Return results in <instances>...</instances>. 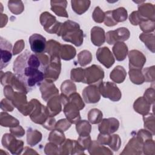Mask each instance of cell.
Returning a JSON list of instances; mask_svg holds the SVG:
<instances>
[{
  "label": "cell",
  "mask_w": 155,
  "mask_h": 155,
  "mask_svg": "<svg viewBox=\"0 0 155 155\" xmlns=\"http://www.w3.org/2000/svg\"><path fill=\"white\" fill-rule=\"evenodd\" d=\"M47 65L36 54L25 50L14 61L13 71L29 92L42 83Z\"/></svg>",
  "instance_id": "cell-1"
},
{
  "label": "cell",
  "mask_w": 155,
  "mask_h": 155,
  "mask_svg": "<svg viewBox=\"0 0 155 155\" xmlns=\"http://www.w3.org/2000/svg\"><path fill=\"white\" fill-rule=\"evenodd\" d=\"M66 42H70L79 47L83 42V31L79 24L71 21H67L62 24L57 34Z\"/></svg>",
  "instance_id": "cell-2"
},
{
  "label": "cell",
  "mask_w": 155,
  "mask_h": 155,
  "mask_svg": "<svg viewBox=\"0 0 155 155\" xmlns=\"http://www.w3.org/2000/svg\"><path fill=\"white\" fill-rule=\"evenodd\" d=\"M85 105L78 93H74L68 97L67 102L64 105V113L71 124H77L80 120L79 110L84 108Z\"/></svg>",
  "instance_id": "cell-3"
},
{
  "label": "cell",
  "mask_w": 155,
  "mask_h": 155,
  "mask_svg": "<svg viewBox=\"0 0 155 155\" xmlns=\"http://www.w3.org/2000/svg\"><path fill=\"white\" fill-rule=\"evenodd\" d=\"M104 77V72L101 67L93 65L84 69V78L82 82L99 85Z\"/></svg>",
  "instance_id": "cell-4"
},
{
  "label": "cell",
  "mask_w": 155,
  "mask_h": 155,
  "mask_svg": "<svg viewBox=\"0 0 155 155\" xmlns=\"http://www.w3.org/2000/svg\"><path fill=\"white\" fill-rule=\"evenodd\" d=\"M99 90L102 96L113 101H118L121 98V92L118 87L113 82H101L99 85Z\"/></svg>",
  "instance_id": "cell-5"
},
{
  "label": "cell",
  "mask_w": 155,
  "mask_h": 155,
  "mask_svg": "<svg viewBox=\"0 0 155 155\" xmlns=\"http://www.w3.org/2000/svg\"><path fill=\"white\" fill-rule=\"evenodd\" d=\"M127 18V12L124 7H119L114 10L105 13L104 24L107 26H114L119 22H123Z\"/></svg>",
  "instance_id": "cell-6"
},
{
  "label": "cell",
  "mask_w": 155,
  "mask_h": 155,
  "mask_svg": "<svg viewBox=\"0 0 155 155\" xmlns=\"http://www.w3.org/2000/svg\"><path fill=\"white\" fill-rule=\"evenodd\" d=\"M40 22L44 30L49 33H58L61 23L56 21V18L50 13L45 12L41 14Z\"/></svg>",
  "instance_id": "cell-7"
},
{
  "label": "cell",
  "mask_w": 155,
  "mask_h": 155,
  "mask_svg": "<svg viewBox=\"0 0 155 155\" xmlns=\"http://www.w3.org/2000/svg\"><path fill=\"white\" fill-rule=\"evenodd\" d=\"M23 142L16 140L12 134H5L2 138V144L4 148L10 151L13 154H18L23 149Z\"/></svg>",
  "instance_id": "cell-8"
},
{
  "label": "cell",
  "mask_w": 155,
  "mask_h": 155,
  "mask_svg": "<svg viewBox=\"0 0 155 155\" xmlns=\"http://www.w3.org/2000/svg\"><path fill=\"white\" fill-rule=\"evenodd\" d=\"M59 58V56L50 57V64L47 65L45 71L46 81L53 82L58 78L61 68Z\"/></svg>",
  "instance_id": "cell-9"
},
{
  "label": "cell",
  "mask_w": 155,
  "mask_h": 155,
  "mask_svg": "<svg viewBox=\"0 0 155 155\" xmlns=\"http://www.w3.org/2000/svg\"><path fill=\"white\" fill-rule=\"evenodd\" d=\"M130 37L129 30L125 27L119 28L116 30L109 31L106 34V39L108 44H115L116 42L124 41Z\"/></svg>",
  "instance_id": "cell-10"
},
{
  "label": "cell",
  "mask_w": 155,
  "mask_h": 155,
  "mask_svg": "<svg viewBox=\"0 0 155 155\" xmlns=\"http://www.w3.org/2000/svg\"><path fill=\"white\" fill-rule=\"evenodd\" d=\"M31 50L36 54L43 53L46 48L45 38L41 35L35 33L31 35L28 39Z\"/></svg>",
  "instance_id": "cell-11"
},
{
  "label": "cell",
  "mask_w": 155,
  "mask_h": 155,
  "mask_svg": "<svg viewBox=\"0 0 155 155\" xmlns=\"http://www.w3.org/2000/svg\"><path fill=\"white\" fill-rule=\"evenodd\" d=\"M12 44L6 39L1 38V69L5 67L10 61L12 54Z\"/></svg>",
  "instance_id": "cell-12"
},
{
  "label": "cell",
  "mask_w": 155,
  "mask_h": 155,
  "mask_svg": "<svg viewBox=\"0 0 155 155\" xmlns=\"http://www.w3.org/2000/svg\"><path fill=\"white\" fill-rule=\"evenodd\" d=\"M96 58L106 68H109L114 63V59L109 48L107 47L99 48L96 51Z\"/></svg>",
  "instance_id": "cell-13"
},
{
  "label": "cell",
  "mask_w": 155,
  "mask_h": 155,
  "mask_svg": "<svg viewBox=\"0 0 155 155\" xmlns=\"http://www.w3.org/2000/svg\"><path fill=\"white\" fill-rule=\"evenodd\" d=\"M129 67L130 69L141 70L146 58L144 55L137 50H131L129 52Z\"/></svg>",
  "instance_id": "cell-14"
},
{
  "label": "cell",
  "mask_w": 155,
  "mask_h": 155,
  "mask_svg": "<svg viewBox=\"0 0 155 155\" xmlns=\"http://www.w3.org/2000/svg\"><path fill=\"white\" fill-rule=\"evenodd\" d=\"M82 96L85 102L88 104L97 102L101 98L99 87L96 85L85 87L82 91Z\"/></svg>",
  "instance_id": "cell-15"
},
{
  "label": "cell",
  "mask_w": 155,
  "mask_h": 155,
  "mask_svg": "<svg viewBox=\"0 0 155 155\" xmlns=\"http://www.w3.org/2000/svg\"><path fill=\"white\" fill-rule=\"evenodd\" d=\"M119 125V121L116 119H104L99 125V130L102 134H110L115 132Z\"/></svg>",
  "instance_id": "cell-16"
},
{
  "label": "cell",
  "mask_w": 155,
  "mask_h": 155,
  "mask_svg": "<svg viewBox=\"0 0 155 155\" xmlns=\"http://www.w3.org/2000/svg\"><path fill=\"white\" fill-rule=\"evenodd\" d=\"M40 90L42 94V98L45 101H47L48 99L53 97V96L59 94V91L54 84L47 81L41 84Z\"/></svg>",
  "instance_id": "cell-17"
},
{
  "label": "cell",
  "mask_w": 155,
  "mask_h": 155,
  "mask_svg": "<svg viewBox=\"0 0 155 155\" xmlns=\"http://www.w3.org/2000/svg\"><path fill=\"white\" fill-rule=\"evenodd\" d=\"M62 99L60 96L51 97L47 103V111L50 117H53L59 114L62 109Z\"/></svg>",
  "instance_id": "cell-18"
},
{
  "label": "cell",
  "mask_w": 155,
  "mask_h": 155,
  "mask_svg": "<svg viewBox=\"0 0 155 155\" xmlns=\"http://www.w3.org/2000/svg\"><path fill=\"white\" fill-rule=\"evenodd\" d=\"M91 39L94 45L101 46L102 45L105 39L104 29L99 27H94L91 30Z\"/></svg>",
  "instance_id": "cell-19"
},
{
  "label": "cell",
  "mask_w": 155,
  "mask_h": 155,
  "mask_svg": "<svg viewBox=\"0 0 155 155\" xmlns=\"http://www.w3.org/2000/svg\"><path fill=\"white\" fill-rule=\"evenodd\" d=\"M51 9L58 16L62 17L68 18V15L66 12L67 1H51Z\"/></svg>",
  "instance_id": "cell-20"
},
{
  "label": "cell",
  "mask_w": 155,
  "mask_h": 155,
  "mask_svg": "<svg viewBox=\"0 0 155 155\" xmlns=\"http://www.w3.org/2000/svg\"><path fill=\"white\" fill-rule=\"evenodd\" d=\"M113 51L116 59L119 61H122L124 60L127 56L128 47L125 43L119 42L115 43L113 47Z\"/></svg>",
  "instance_id": "cell-21"
},
{
  "label": "cell",
  "mask_w": 155,
  "mask_h": 155,
  "mask_svg": "<svg viewBox=\"0 0 155 155\" xmlns=\"http://www.w3.org/2000/svg\"><path fill=\"white\" fill-rule=\"evenodd\" d=\"M127 75L126 71L123 67L118 65L111 72L110 77V79L116 83H122L125 78Z\"/></svg>",
  "instance_id": "cell-22"
},
{
  "label": "cell",
  "mask_w": 155,
  "mask_h": 155,
  "mask_svg": "<svg viewBox=\"0 0 155 155\" xmlns=\"http://www.w3.org/2000/svg\"><path fill=\"white\" fill-rule=\"evenodd\" d=\"M0 122L1 126L6 127H8L10 128L16 127L19 124V122L18 119L5 112L1 113Z\"/></svg>",
  "instance_id": "cell-23"
},
{
  "label": "cell",
  "mask_w": 155,
  "mask_h": 155,
  "mask_svg": "<svg viewBox=\"0 0 155 155\" xmlns=\"http://www.w3.org/2000/svg\"><path fill=\"white\" fill-rule=\"evenodd\" d=\"M90 1H71V7L74 12L78 15H81L85 12L90 7Z\"/></svg>",
  "instance_id": "cell-24"
},
{
  "label": "cell",
  "mask_w": 155,
  "mask_h": 155,
  "mask_svg": "<svg viewBox=\"0 0 155 155\" xmlns=\"http://www.w3.org/2000/svg\"><path fill=\"white\" fill-rule=\"evenodd\" d=\"M59 55L62 59L68 61L75 56L76 50L70 45H63L61 47Z\"/></svg>",
  "instance_id": "cell-25"
},
{
  "label": "cell",
  "mask_w": 155,
  "mask_h": 155,
  "mask_svg": "<svg viewBox=\"0 0 155 155\" xmlns=\"http://www.w3.org/2000/svg\"><path fill=\"white\" fill-rule=\"evenodd\" d=\"M41 139L42 134L38 130H34L31 128L27 130V141L28 145L31 146H35L41 141Z\"/></svg>",
  "instance_id": "cell-26"
},
{
  "label": "cell",
  "mask_w": 155,
  "mask_h": 155,
  "mask_svg": "<svg viewBox=\"0 0 155 155\" xmlns=\"http://www.w3.org/2000/svg\"><path fill=\"white\" fill-rule=\"evenodd\" d=\"M76 130L80 136H88L91 131V125L85 120L79 121L76 124Z\"/></svg>",
  "instance_id": "cell-27"
},
{
  "label": "cell",
  "mask_w": 155,
  "mask_h": 155,
  "mask_svg": "<svg viewBox=\"0 0 155 155\" xmlns=\"http://www.w3.org/2000/svg\"><path fill=\"white\" fill-rule=\"evenodd\" d=\"M50 141L53 142L54 144L61 145L65 140L64 134L63 131H61L59 130H53L48 137Z\"/></svg>",
  "instance_id": "cell-28"
},
{
  "label": "cell",
  "mask_w": 155,
  "mask_h": 155,
  "mask_svg": "<svg viewBox=\"0 0 155 155\" xmlns=\"http://www.w3.org/2000/svg\"><path fill=\"white\" fill-rule=\"evenodd\" d=\"M130 79L133 83L136 84H141L144 82V76L141 73V70L130 69Z\"/></svg>",
  "instance_id": "cell-29"
},
{
  "label": "cell",
  "mask_w": 155,
  "mask_h": 155,
  "mask_svg": "<svg viewBox=\"0 0 155 155\" xmlns=\"http://www.w3.org/2000/svg\"><path fill=\"white\" fill-rule=\"evenodd\" d=\"M61 91L66 96L71 95L76 92V85L69 80L65 81L61 85Z\"/></svg>",
  "instance_id": "cell-30"
},
{
  "label": "cell",
  "mask_w": 155,
  "mask_h": 155,
  "mask_svg": "<svg viewBox=\"0 0 155 155\" xmlns=\"http://www.w3.org/2000/svg\"><path fill=\"white\" fill-rule=\"evenodd\" d=\"M8 7L10 12L15 15L21 13L24 8L22 1H9L8 2Z\"/></svg>",
  "instance_id": "cell-31"
},
{
  "label": "cell",
  "mask_w": 155,
  "mask_h": 155,
  "mask_svg": "<svg viewBox=\"0 0 155 155\" xmlns=\"http://www.w3.org/2000/svg\"><path fill=\"white\" fill-rule=\"evenodd\" d=\"M78 62L81 66H85L90 64L92 60V56L90 51L84 50L78 54Z\"/></svg>",
  "instance_id": "cell-32"
},
{
  "label": "cell",
  "mask_w": 155,
  "mask_h": 155,
  "mask_svg": "<svg viewBox=\"0 0 155 155\" xmlns=\"http://www.w3.org/2000/svg\"><path fill=\"white\" fill-rule=\"evenodd\" d=\"M88 116L89 121L93 124H96L100 122L102 118V112L96 108L90 110Z\"/></svg>",
  "instance_id": "cell-33"
},
{
  "label": "cell",
  "mask_w": 155,
  "mask_h": 155,
  "mask_svg": "<svg viewBox=\"0 0 155 155\" xmlns=\"http://www.w3.org/2000/svg\"><path fill=\"white\" fill-rule=\"evenodd\" d=\"M70 77L71 80L75 82H82L84 78V69L77 68L72 69Z\"/></svg>",
  "instance_id": "cell-34"
},
{
  "label": "cell",
  "mask_w": 155,
  "mask_h": 155,
  "mask_svg": "<svg viewBox=\"0 0 155 155\" xmlns=\"http://www.w3.org/2000/svg\"><path fill=\"white\" fill-rule=\"evenodd\" d=\"M93 18L96 22L101 23L104 21L105 13L102 11L99 7H96L93 13Z\"/></svg>",
  "instance_id": "cell-35"
},
{
  "label": "cell",
  "mask_w": 155,
  "mask_h": 155,
  "mask_svg": "<svg viewBox=\"0 0 155 155\" xmlns=\"http://www.w3.org/2000/svg\"><path fill=\"white\" fill-rule=\"evenodd\" d=\"M71 126V123L65 119L59 120L55 125V128L61 131H65Z\"/></svg>",
  "instance_id": "cell-36"
},
{
  "label": "cell",
  "mask_w": 155,
  "mask_h": 155,
  "mask_svg": "<svg viewBox=\"0 0 155 155\" xmlns=\"http://www.w3.org/2000/svg\"><path fill=\"white\" fill-rule=\"evenodd\" d=\"M78 142L84 150L88 148L91 143L89 135L86 136H79Z\"/></svg>",
  "instance_id": "cell-37"
},
{
  "label": "cell",
  "mask_w": 155,
  "mask_h": 155,
  "mask_svg": "<svg viewBox=\"0 0 155 155\" xmlns=\"http://www.w3.org/2000/svg\"><path fill=\"white\" fill-rule=\"evenodd\" d=\"M13 104L8 100V99H4L1 102V108L4 111H12L13 110Z\"/></svg>",
  "instance_id": "cell-38"
},
{
  "label": "cell",
  "mask_w": 155,
  "mask_h": 155,
  "mask_svg": "<svg viewBox=\"0 0 155 155\" xmlns=\"http://www.w3.org/2000/svg\"><path fill=\"white\" fill-rule=\"evenodd\" d=\"M120 137L117 134H114L111 136V141L109 145V146L114 150L117 151L120 147Z\"/></svg>",
  "instance_id": "cell-39"
},
{
  "label": "cell",
  "mask_w": 155,
  "mask_h": 155,
  "mask_svg": "<svg viewBox=\"0 0 155 155\" xmlns=\"http://www.w3.org/2000/svg\"><path fill=\"white\" fill-rule=\"evenodd\" d=\"M143 19L145 18H142L137 11L133 12L130 16V21L134 25H136L139 24L140 22Z\"/></svg>",
  "instance_id": "cell-40"
},
{
  "label": "cell",
  "mask_w": 155,
  "mask_h": 155,
  "mask_svg": "<svg viewBox=\"0 0 155 155\" xmlns=\"http://www.w3.org/2000/svg\"><path fill=\"white\" fill-rule=\"evenodd\" d=\"M10 131L11 134H12L14 136L18 137H22L23 135L25 134L24 130L20 125H18L15 127H11L10 128Z\"/></svg>",
  "instance_id": "cell-41"
},
{
  "label": "cell",
  "mask_w": 155,
  "mask_h": 155,
  "mask_svg": "<svg viewBox=\"0 0 155 155\" xmlns=\"http://www.w3.org/2000/svg\"><path fill=\"white\" fill-rule=\"evenodd\" d=\"M24 45L25 44L23 40H20L17 41L15 45H14V47L13 49V54L16 55L19 53H20L23 50Z\"/></svg>",
  "instance_id": "cell-42"
},
{
  "label": "cell",
  "mask_w": 155,
  "mask_h": 155,
  "mask_svg": "<svg viewBox=\"0 0 155 155\" xmlns=\"http://www.w3.org/2000/svg\"><path fill=\"white\" fill-rule=\"evenodd\" d=\"M56 125V120L52 117H49L47 120L42 124V127H45L47 130H51L55 127Z\"/></svg>",
  "instance_id": "cell-43"
}]
</instances>
